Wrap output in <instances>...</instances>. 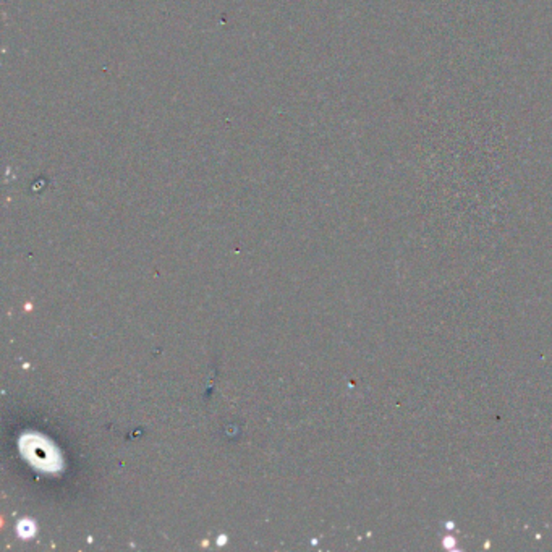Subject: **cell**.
Listing matches in <instances>:
<instances>
[{"label": "cell", "instance_id": "6da1fadb", "mask_svg": "<svg viewBox=\"0 0 552 552\" xmlns=\"http://www.w3.org/2000/svg\"><path fill=\"white\" fill-rule=\"evenodd\" d=\"M21 452L25 454V457L30 458V463L36 465L39 470L54 473V471L62 468L59 452L41 436H23Z\"/></svg>", "mask_w": 552, "mask_h": 552}]
</instances>
